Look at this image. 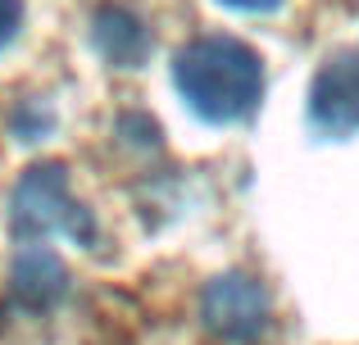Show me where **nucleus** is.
Here are the masks:
<instances>
[{
    "mask_svg": "<svg viewBox=\"0 0 359 345\" xmlns=\"http://www.w3.org/2000/svg\"><path fill=\"white\" fill-rule=\"evenodd\" d=\"M309 123L323 136H351L359 127V55L341 50L318 69L309 87Z\"/></svg>",
    "mask_w": 359,
    "mask_h": 345,
    "instance_id": "4",
    "label": "nucleus"
},
{
    "mask_svg": "<svg viewBox=\"0 0 359 345\" xmlns=\"http://www.w3.org/2000/svg\"><path fill=\"white\" fill-rule=\"evenodd\" d=\"M9 282H14V295L32 309H46L55 304L64 291H69V268L55 250L46 246H27L14 255V268H9Z\"/></svg>",
    "mask_w": 359,
    "mask_h": 345,
    "instance_id": "5",
    "label": "nucleus"
},
{
    "mask_svg": "<svg viewBox=\"0 0 359 345\" xmlns=\"http://www.w3.org/2000/svg\"><path fill=\"white\" fill-rule=\"evenodd\" d=\"M173 87L205 123H241L264 96V59L237 36H196L173 55Z\"/></svg>",
    "mask_w": 359,
    "mask_h": 345,
    "instance_id": "1",
    "label": "nucleus"
},
{
    "mask_svg": "<svg viewBox=\"0 0 359 345\" xmlns=\"http://www.w3.org/2000/svg\"><path fill=\"white\" fill-rule=\"evenodd\" d=\"M219 5H228V9H241V14H269V9H278L282 0H219Z\"/></svg>",
    "mask_w": 359,
    "mask_h": 345,
    "instance_id": "8",
    "label": "nucleus"
},
{
    "mask_svg": "<svg viewBox=\"0 0 359 345\" xmlns=\"http://www.w3.org/2000/svg\"><path fill=\"white\" fill-rule=\"evenodd\" d=\"M96 50L105 55L114 69H137V64H146V55H150V32H146V23H141L132 9H123V5H105V9H96Z\"/></svg>",
    "mask_w": 359,
    "mask_h": 345,
    "instance_id": "6",
    "label": "nucleus"
},
{
    "mask_svg": "<svg viewBox=\"0 0 359 345\" xmlns=\"http://www.w3.org/2000/svg\"><path fill=\"white\" fill-rule=\"evenodd\" d=\"M14 232L27 246H46L50 232L82 241V246H96V223H91L87 204H78L69 195V173L64 164H32L14 186Z\"/></svg>",
    "mask_w": 359,
    "mask_h": 345,
    "instance_id": "2",
    "label": "nucleus"
},
{
    "mask_svg": "<svg viewBox=\"0 0 359 345\" xmlns=\"http://www.w3.org/2000/svg\"><path fill=\"white\" fill-rule=\"evenodd\" d=\"M201 314H205V328L223 341H255L269 323V295L255 277L245 273H223L205 286V300H201Z\"/></svg>",
    "mask_w": 359,
    "mask_h": 345,
    "instance_id": "3",
    "label": "nucleus"
},
{
    "mask_svg": "<svg viewBox=\"0 0 359 345\" xmlns=\"http://www.w3.org/2000/svg\"><path fill=\"white\" fill-rule=\"evenodd\" d=\"M23 27V0H0V50L18 36Z\"/></svg>",
    "mask_w": 359,
    "mask_h": 345,
    "instance_id": "7",
    "label": "nucleus"
}]
</instances>
